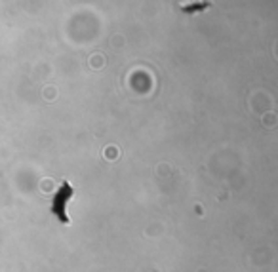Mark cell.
Returning a JSON list of instances; mask_svg holds the SVG:
<instances>
[{
    "label": "cell",
    "mask_w": 278,
    "mask_h": 272,
    "mask_svg": "<svg viewBox=\"0 0 278 272\" xmlns=\"http://www.w3.org/2000/svg\"><path fill=\"white\" fill-rule=\"evenodd\" d=\"M74 198V188L69 181H63L59 185V188L54 192L51 196V202H50V209L51 213L57 217V221L61 225H69L71 219H69V213H67V208H69V202Z\"/></svg>",
    "instance_id": "obj_1"
}]
</instances>
